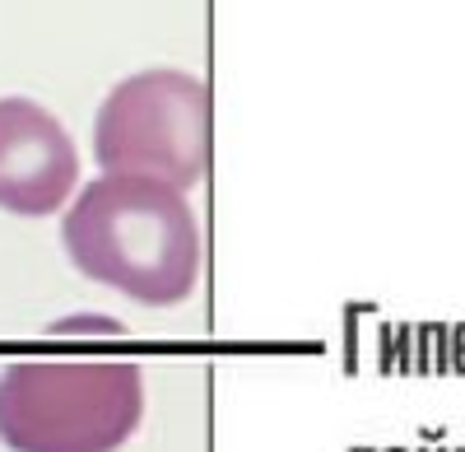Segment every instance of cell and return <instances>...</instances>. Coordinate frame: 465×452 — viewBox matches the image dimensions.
Listing matches in <instances>:
<instances>
[{"mask_svg": "<svg viewBox=\"0 0 465 452\" xmlns=\"http://www.w3.org/2000/svg\"><path fill=\"white\" fill-rule=\"evenodd\" d=\"M144 420L131 359H19L0 373V443L10 452H116Z\"/></svg>", "mask_w": 465, "mask_h": 452, "instance_id": "7a4b0ae2", "label": "cell"}, {"mask_svg": "<svg viewBox=\"0 0 465 452\" xmlns=\"http://www.w3.org/2000/svg\"><path fill=\"white\" fill-rule=\"evenodd\" d=\"M451 368H456V373H465V326H456V331H451Z\"/></svg>", "mask_w": 465, "mask_h": 452, "instance_id": "5b68a950", "label": "cell"}, {"mask_svg": "<svg viewBox=\"0 0 465 452\" xmlns=\"http://www.w3.org/2000/svg\"><path fill=\"white\" fill-rule=\"evenodd\" d=\"M94 155L112 177H149L173 192L210 168V85L186 70H140L98 107Z\"/></svg>", "mask_w": 465, "mask_h": 452, "instance_id": "3957f363", "label": "cell"}, {"mask_svg": "<svg viewBox=\"0 0 465 452\" xmlns=\"http://www.w3.org/2000/svg\"><path fill=\"white\" fill-rule=\"evenodd\" d=\"M61 247L80 276L144 308L182 304L201 271V224L186 196L149 177L89 182L61 219Z\"/></svg>", "mask_w": 465, "mask_h": 452, "instance_id": "6da1fadb", "label": "cell"}, {"mask_svg": "<svg viewBox=\"0 0 465 452\" xmlns=\"http://www.w3.org/2000/svg\"><path fill=\"white\" fill-rule=\"evenodd\" d=\"M80 177L70 131L33 98H0V210L56 215Z\"/></svg>", "mask_w": 465, "mask_h": 452, "instance_id": "277c9868", "label": "cell"}]
</instances>
